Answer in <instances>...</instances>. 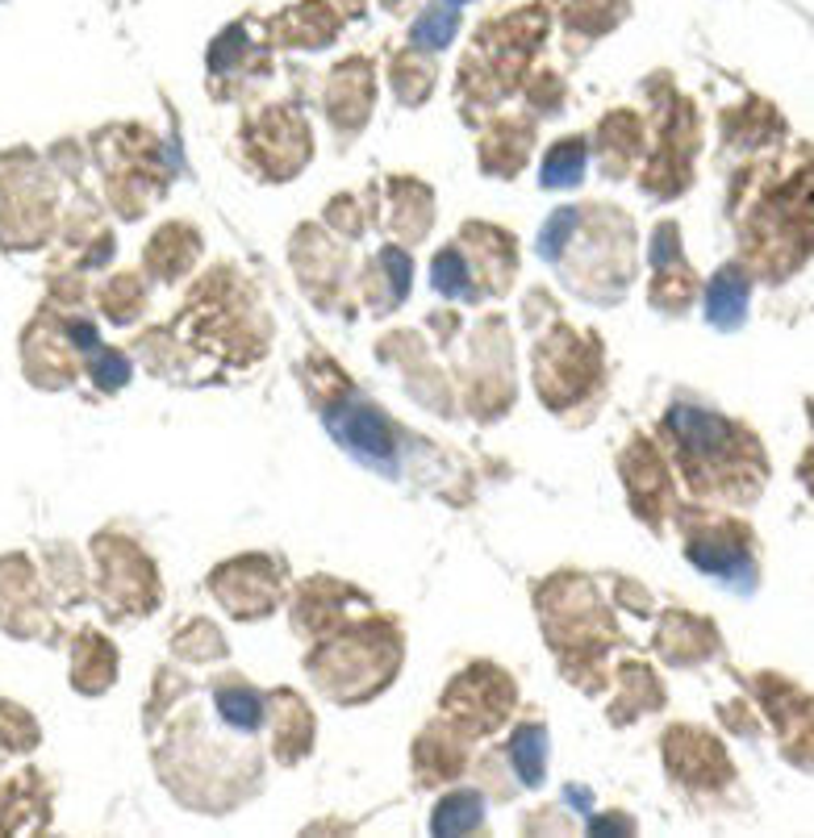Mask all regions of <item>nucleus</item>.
I'll return each instance as SVG.
<instances>
[{
	"label": "nucleus",
	"mask_w": 814,
	"mask_h": 838,
	"mask_svg": "<svg viewBox=\"0 0 814 838\" xmlns=\"http://www.w3.org/2000/svg\"><path fill=\"white\" fill-rule=\"evenodd\" d=\"M326 426H330V434H334L352 455H359L364 463L389 467L393 455H397V451H393V434L384 426V417L372 413L368 405L347 401V405L330 409V413H326Z\"/></svg>",
	"instance_id": "nucleus-1"
},
{
	"label": "nucleus",
	"mask_w": 814,
	"mask_h": 838,
	"mask_svg": "<svg viewBox=\"0 0 814 838\" xmlns=\"http://www.w3.org/2000/svg\"><path fill=\"white\" fill-rule=\"evenodd\" d=\"M669 426L677 430V438L689 447V451H698L705 460H714L718 451H727L732 447L735 430L723 422V417H714V413H702V409H689V405H677L669 413Z\"/></svg>",
	"instance_id": "nucleus-2"
},
{
	"label": "nucleus",
	"mask_w": 814,
	"mask_h": 838,
	"mask_svg": "<svg viewBox=\"0 0 814 838\" xmlns=\"http://www.w3.org/2000/svg\"><path fill=\"white\" fill-rule=\"evenodd\" d=\"M743 309H748V280L739 275V268H723L705 288V318L718 330H735L743 322Z\"/></svg>",
	"instance_id": "nucleus-3"
},
{
	"label": "nucleus",
	"mask_w": 814,
	"mask_h": 838,
	"mask_svg": "<svg viewBox=\"0 0 814 838\" xmlns=\"http://www.w3.org/2000/svg\"><path fill=\"white\" fill-rule=\"evenodd\" d=\"M585 176V142H560L543 159V189H572Z\"/></svg>",
	"instance_id": "nucleus-4"
},
{
	"label": "nucleus",
	"mask_w": 814,
	"mask_h": 838,
	"mask_svg": "<svg viewBox=\"0 0 814 838\" xmlns=\"http://www.w3.org/2000/svg\"><path fill=\"white\" fill-rule=\"evenodd\" d=\"M456 22H460V4H456V0L431 4V9L414 22V42H418V47H427V51H438V47H447V42H451Z\"/></svg>",
	"instance_id": "nucleus-5"
},
{
	"label": "nucleus",
	"mask_w": 814,
	"mask_h": 838,
	"mask_svg": "<svg viewBox=\"0 0 814 838\" xmlns=\"http://www.w3.org/2000/svg\"><path fill=\"white\" fill-rule=\"evenodd\" d=\"M481 797L476 792H456V797H447L431 817V830L434 835H463V830H472L476 822H481Z\"/></svg>",
	"instance_id": "nucleus-6"
},
{
	"label": "nucleus",
	"mask_w": 814,
	"mask_h": 838,
	"mask_svg": "<svg viewBox=\"0 0 814 838\" xmlns=\"http://www.w3.org/2000/svg\"><path fill=\"white\" fill-rule=\"evenodd\" d=\"M510 759L518 768V781L522 785H539L543 781V759H547V734L526 726L510 738Z\"/></svg>",
	"instance_id": "nucleus-7"
},
{
	"label": "nucleus",
	"mask_w": 814,
	"mask_h": 838,
	"mask_svg": "<svg viewBox=\"0 0 814 838\" xmlns=\"http://www.w3.org/2000/svg\"><path fill=\"white\" fill-rule=\"evenodd\" d=\"M689 559L698 564L702 571H710V576H727V580H748L752 584V571H748V559L739 555V551H732V546H714V542H694L689 546Z\"/></svg>",
	"instance_id": "nucleus-8"
},
{
	"label": "nucleus",
	"mask_w": 814,
	"mask_h": 838,
	"mask_svg": "<svg viewBox=\"0 0 814 838\" xmlns=\"http://www.w3.org/2000/svg\"><path fill=\"white\" fill-rule=\"evenodd\" d=\"M217 713L234 726V731H259L264 722V701L251 688H226L217 693Z\"/></svg>",
	"instance_id": "nucleus-9"
},
{
	"label": "nucleus",
	"mask_w": 814,
	"mask_h": 838,
	"mask_svg": "<svg viewBox=\"0 0 814 838\" xmlns=\"http://www.w3.org/2000/svg\"><path fill=\"white\" fill-rule=\"evenodd\" d=\"M434 288L443 297H472V284H468V268L456 250H443L434 259Z\"/></svg>",
	"instance_id": "nucleus-10"
},
{
	"label": "nucleus",
	"mask_w": 814,
	"mask_h": 838,
	"mask_svg": "<svg viewBox=\"0 0 814 838\" xmlns=\"http://www.w3.org/2000/svg\"><path fill=\"white\" fill-rule=\"evenodd\" d=\"M572 230H576V214H572V209H560V214L547 217V225H543L539 243H535L539 259L556 263V259H560V246H564V243L572 238Z\"/></svg>",
	"instance_id": "nucleus-11"
},
{
	"label": "nucleus",
	"mask_w": 814,
	"mask_h": 838,
	"mask_svg": "<svg viewBox=\"0 0 814 838\" xmlns=\"http://www.w3.org/2000/svg\"><path fill=\"white\" fill-rule=\"evenodd\" d=\"M97 384L101 388H122L126 379H130V368H126V359L122 354H113V351H105V354H97Z\"/></svg>",
	"instance_id": "nucleus-12"
},
{
	"label": "nucleus",
	"mask_w": 814,
	"mask_h": 838,
	"mask_svg": "<svg viewBox=\"0 0 814 838\" xmlns=\"http://www.w3.org/2000/svg\"><path fill=\"white\" fill-rule=\"evenodd\" d=\"M384 263H389V275H393V293L402 297L409 293V259L402 250H384Z\"/></svg>",
	"instance_id": "nucleus-13"
}]
</instances>
